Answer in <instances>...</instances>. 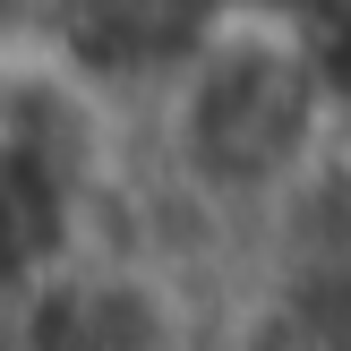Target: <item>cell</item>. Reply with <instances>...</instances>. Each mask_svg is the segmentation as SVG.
I'll list each match as a JSON object with an SVG mask.
<instances>
[{
  "label": "cell",
  "mask_w": 351,
  "mask_h": 351,
  "mask_svg": "<svg viewBox=\"0 0 351 351\" xmlns=\"http://www.w3.org/2000/svg\"><path fill=\"white\" fill-rule=\"evenodd\" d=\"M343 146H351L343 51L274 0H223L197 26V43L146 95H129L120 215L232 274V257L274 215H291L317 180L343 171Z\"/></svg>",
  "instance_id": "cell-1"
},
{
  "label": "cell",
  "mask_w": 351,
  "mask_h": 351,
  "mask_svg": "<svg viewBox=\"0 0 351 351\" xmlns=\"http://www.w3.org/2000/svg\"><path fill=\"white\" fill-rule=\"evenodd\" d=\"M223 0H9L0 17L34 26L60 60H77L95 86H112L120 103L146 95L215 17Z\"/></svg>",
  "instance_id": "cell-2"
}]
</instances>
